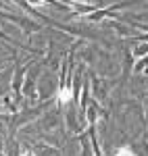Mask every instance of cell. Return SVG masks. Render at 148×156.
Here are the masks:
<instances>
[{"mask_svg": "<svg viewBox=\"0 0 148 156\" xmlns=\"http://www.w3.org/2000/svg\"><path fill=\"white\" fill-rule=\"evenodd\" d=\"M115 156H136V154H134V150H129V148H119V150L115 152Z\"/></svg>", "mask_w": 148, "mask_h": 156, "instance_id": "1", "label": "cell"}]
</instances>
